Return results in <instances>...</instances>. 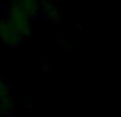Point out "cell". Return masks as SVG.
<instances>
[{"instance_id":"6da1fadb","label":"cell","mask_w":121,"mask_h":117,"mask_svg":"<svg viewBox=\"0 0 121 117\" xmlns=\"http://www.w3.org/2000/svg\"><path fill=\"white\" fill-rule=\"evenodd\" d=\"M5 19L17 29V33L22 37H28L32 34V17L28 14L25 9H22L14 0H11L6 8Z\"/></svg>"},{"instance_id":"7a4b0ae2","label":"cell","mask_w":121,"mask_h":117,"mask_svg":"<svg viewBox=\"0 0 121 117\" xmlns=\"http://www.w3.org/2000/svg\"><path fill=\"white\" fill-rule=\"evenodd\" d=\"M0 40L3 45L9 46V48H17L20 42L23 40V37L17 33V29L5 17L0 20Z\"/></svg>"},{"instance_id":"3957f363","label":"cell","mask_w":121,"mask_h":117,"mask_svg":"<svg viewBox=\"0 0 121 117\" xmlns=\"http://www.w3.org/2000/svg\"><path fill=\"white\" fill-rule=\"evenodd\" d=\"M40 12L46 19L55 22V23H61V5L58 2H52V0H41L40 5Z\"/></svg>"},{"instance_id":"277c9868","label":"cell","mask_w":121,"mask_h":117,"mask_svg":"<svg viewBox=\"0 0 121 117\" xmlns=\"http://www.w3.org/2000/svg\"><path fill=\"white\" fill-rule=\"evenodd\" d=\"M22 9L28 12L31 17H35L37 14H40V5H41V0H14Z\"/></svg>"},{"instance_id":"5b68a950","label":"cell","mask_w":121,"mask_h":117,"mask_svg":"<svg viewBox=\"0 0 121 117\" xmlns=\"http://www.w3.org/2000/svg\"><path fill=\"white\" fill-rule=\"evenodd\" d=\"M12 102V83L9 79L0 75V103Z\"/></svg>"},{"instance_id":"8992f818","label":"cell","mask_w":121,"mask_h":117,"mask_svg":"<svg viewBox=\"0 0 121 117\" xmlns=\"http://www.w3.org/2000/svg\"><path fill=\"white\" fill-rule=\"evenodd\" d=\"M0 2H2V0H0Z\"/></svg>"}]
</instances>
